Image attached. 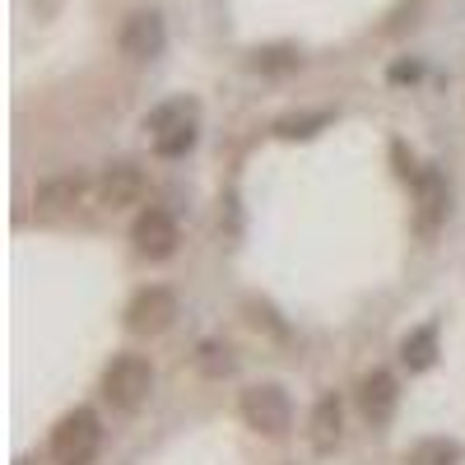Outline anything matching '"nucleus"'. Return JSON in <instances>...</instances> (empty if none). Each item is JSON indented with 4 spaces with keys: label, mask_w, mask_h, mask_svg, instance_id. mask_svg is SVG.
Returning <instances> with one entry per match:
<instances>
[{
    "label": "nucleus",
    "mask_w": 465,
    "mask_h": 465,
    "mask_svg": "<svg viewBox=\"0 0 465 465\" xmlns=\"http://www.w3.org/2000/svg\"><path fill=\"white\" fill-rule=\"evenodd\" d=\"M98 442H103L98 414L94 410H70L52 433V456H56V465H89L98 456Z\"/></svg>",
    "instance_id": "f257e3e1"
},
{
    "label": "nucleus",
    "mask_w": 465,
    "mask_h": 465,
    "mask_svg": "<svg viewBox=\"0 0 465 465\" xmlns=\"http://www.w3.org/2000/svg\"><path fill=\"white\" fill-rule=\"evenodd\" d=\"M149 391H153V368H149L144 359H135V354L116 359V363L103 372V396H107L116 410H126V414H135V410L149 401Z\"/></svg>",
    "instance_id": "f03ea898"
},
{
    "label": "nucleus",
    "mask_w": 465,
    "mask_h": 465,
    "mask_svg": "<svg viewBox=\"0 0 465 465\" xmlns=\"http://www.w3.org/2000/svg\"><path fill=\"white\" fill-rule=\"evenodd\" d=\"M242 419H247V429H256L265 438H284L293 423V405L280 386H252L242 396Z\"/></svg>",
    "instance_id": "7ed1b4c3"
},
{
    "label": "nucleus",
    "mask_w": 465,
    "mask_h": 465,
    "mask_svg": "<svg viewBox=\"0 0 465 465\" xmlns=\"http://www.w3.org/2000/svg\"><path fill=\"white\" fill-rule=\"evenodd\" d=\"M131 242H135V252L149 256V261H168L182 238H177V223H173L168 210H144V214L135 219V228H131Z\"/></svg>",
    "instance_id": "20e7f679"
},
{
    "label": "nucleus",
    "mask_w": 465,
    "mask_h": 465,
    "mask_svg": "<svg viewBox=\"0 0 465 465\" xmlns=\"http://www.w3.org/2000/svg\"><path fill=\"white\" fill-rule=\"evenodd\" d=\"M173 317H177V298H173L168 289H144V293H135V302H131L126 326H131L135 335H159V331L173 326Z\"/></svg>",
    "instance_id": "39448f33"
},
{
    "label": "nucleus",
    "mask_w": 465,
    "mask_h": 465,
    "mask_svg": "<svg viewBox=\"0 0 465 465\" xmlns=\"http://www.w3.org/2000/svg\"><path fill=\"white\" fill-rule=\"evenodd\" d=\"M122 52L131 61H153L163 52V19L153 10H135L126 24H122Z\"/></svg>",
    "instance_id": "423d86ee"
},
{
    "label": "nucleus",
    "mask_w": 465,
    "mask_h": 465,
    "mask_svg": "<svg viewBox=\"0 0 465 465\" xmlns=\"http://www.w3.org/2000/svg\"><path fill=\"white\" fill-rule=\"evenodd\" d=\"M140 201H144V173H140V168L116 163L112 173H103V182H98V205H107V210H131V205H140Z\"/></svg>",
    "instance_id": "0eeeda50"
},
{
    "label": "nucleus",
    "mask_w": 465,
    "mask_h": 465,
    "mask_svg": "<svg viewBox=\"0 0 465 465\" xmlns=\"http://www.w3.org/2000/svg\"><path fill=\"white\" fill-rule=\"evenodd\" d=\"M84 177H74V173H65V177H52V182H43V186H37V214H43V219H61V214H70L74 205H80L84 201Z\"/></svg>",
    "instance_id": "6e6552de"
},
{
    "label": "nucleus",
    "mask_w": 465,
    "mask_h": 465,
    "mask_svg": "<svg viewBox=\"0 0 465 465\" xmlns=\"http://www.w3.org/2000/svg\"><path fill=\"white\" fill-rule=\"evenodd\" d=\"M396 377L391 372H368L363 377V386H359V410H363V419H372V423H386L396 414Z\"/></svg>",
    "instance_id": "1a4fd4ad"
},
{
    "label": "nucleus",
    "mask_w": 465,
    "mask_h": 465,
    "mask_svg": "<svg viewBox=\"0 0 465 465\" xmlns=\"http://www.w3.org/2000/svg\"><path fill=\"white\" fill-rule=\"evenodd\" d=\"M414 196H419V228L433 232V228L447 219V182H442V173L423 168V173L414 177Z\"/></svg>",
    "instance_id": "9d476101"
},
{
    "label": "nucleus",
    "mask_w": 465,
    "mask_h": 465,
    "mask_svg": "<svg viewBox=\"0 0 465 465\" xmlns=\"http://www.w3.org/2000/svg\"><path fill=\"white\" fill-rule=\"evenodd\" d=\"M335 442H340V401L322 396L317 410H312V447L317 451H335Z\"/></svg>",
    "instance_id": "9b49d317"
},
{
    "label": "nucleus",
    "mask_w": 465,
    "mask_h": 465,
    "mask_svg": "<svg viewBox=\"0 0 465 465\" xmlns=\"http://www.w3.org/2000/svg\"><path fill=\"white\" fill-rule=\"evenodd\" d=\"M401 354H405V363H410L414 372L433 368V359H438V331H433V326H419L414 335H405Z\"/></svg>",
    "instance_id": "f8f14e48"
},
{
    "label": "nucleus",
    "mask_w": 465,
    "mask_h": 465,
    "mask_svg": "<svg viewBox=\"0 0 465 465\" xmlns=\"http://www.w3.org/2000/svg\"><path fill=\"white\" fill-rule=\"evenodd\" d=\"M456 460H460V447L447 438H429V442L410 447V465H456Z\"/></svg>",
    "instance_id": "ddd939ff"
},
{
    "label": "nucleus",
    "mask_w": 465,
    "mask_h": 465,
    "mask_svg": "<svg viewBox=\"0 0 465 465\" xmlns=\"http://www.w3.org/2000/svg\"><path fill=\"white\" fill-rule=\"evenodd\" d=\"M191 144H196V122H182V126H168L153 135V149L163 153V159H177V153H186Z\"/></svg>",
    "instance_id": "4468645a"
},
{
    "label": "nucleus",
    "mask_w": 465,
    "mask_h": 465,
    "mask_svg": "<svg viewBox=\"0 0 465 465\" xmlns=\"http://www.w3.org/2000/svg\"><path fill=\"white\" fill-rule=\"evenodd\" d=\"M182 122H196V107L191 103H163V107H153L149 116H144V131H168V126H182Z\"/></svg>",
    "instance_id": "2eb2a0df"
},
{
    "label": "nucleus",
    "mask_w": 465,
    "mask_h": 465,
    "mask_svg": "<svg viewBox=\"0 0 465 465\" xmlns=\"http://www.w3.org/2000/svg\"><path fill=\"white\" fill-rule=\"evenodd\" d=\"M201 368H205L210 377H219V372H232L228 349H219V344H205V349H201Z\"/></svg>",
    "instance_id": "dca6fc26"
},
{
    "label": "nucleus",
    "mask_w": 465,
    "mask_h": 465,
    "mask_svg": "<svg viewBox=\"0 0 465 465\" xmlns=\"http://www.w3.org/2000/svg\"><path fill=\"white\" fill-rule=\"evenodd\" d=\"M256 65L261 70H289V65H298V56L289 47H270V52H256Z\"/></svg>",
    "instance_id": "f3484780"
},
{
    "label": "nucleus",
    "mask_w": 465,
    "mask_h": 465,
    "mask_svg": "<svg viewBox=\"0 0 465 465\" xmlns=\"http://www.w3.org/2000/svg\"><path fill=\"white\" fill-rule=\"evenodd\" d=\"M19 465H28V460H19Z\"/></svg>",
    "instance_id": "a211bd4d"
}]
</instances>
